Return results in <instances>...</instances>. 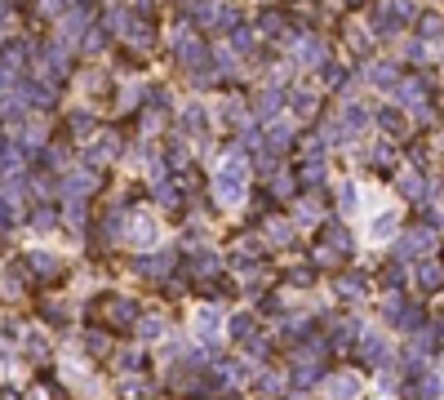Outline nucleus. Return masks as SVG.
<instances>
[{"mask_svg":"<svg viewBox=\"0 0 444 400\" xmlns=\"http://www.w3.org/2000/svg\"><path fill=\"white\" fill-rule=\"evenodd\" d=\"M431 249H436V236H431L427 227H418V232H409V236L395 240V262H404V258H418V262H422Z\"/></svg>","mask_w":444,"mask_h":400,"instance_id":"f257e3e1","label":"nucleus"},{"mask_svg":"<svg viewBox=\"0 0 444 400\" xmlns=\"http://www.w3.org/2000/svg\"><path fill=\"white\" fill-rule=\"evenodd\" d=\"M213 191H218V196H222L227 205H231V200H240V191H245V165H240V161H231V165H227L218 178H213Z\"/></svg>","mask_w":444,"mask_h":400,"instance_id":"f03ea898","label":"nucleus"},{"mask_svg":"<svg viewBox=\"0 0 444 400\" xmlns=\"http://www.w3.org/2000/svg\"><path fill=\"white\" fill-rule=\"evenodd\" d=\"M418 285H422L427 294H431V289H440V285H444V267L431 262V258H422V262H418Z\"/></svg>","mask_w":444,"mask_h":400,"instance_id":"7ed1b4c3","label":"nucleus"},{"mask_svg":"<svg viewBox=\"0 0 444 400\" xmlns=\"http://www.w3.org/2000/svg\"><path fill=\"white\" fill-rule=\"evenodd\" d=\"M218 307H205V311H200V320H196V334H200V343H209V338L213 334H218Z\"/></svg>","mask_w":444,"mask_h":400,"instance_id":"20e7f679","label":"nucleus"},{"mask_svg":"<svg viewBox=\"0 0 444 400\" xmlns=\"http://www.w3.org/2000/svg\"><path fill=\"white\" fill-rule=\"evenodd\" d=\"M360 356L374 360V365H382V360H387V347H382V338H378V334H365V343H360Z\"/></svg>","mask_w":444,"mask_h":400,"instance_id":"39448f33","label":"nucleus"},{"mask_svg":"<svg viewBox=\"0 0 444 400\" xmlns=\"http://www.w3.org/2000/svg\"><path fill=\"white\" fill-rule=\"evenodd\" d=\"M329 396L333 400H355V378L351 373H338V378L329 383Z\"/></svg>","mask_w":444,"mask_h":400,"instance_id":"423d86ee","label":"nucleus"},{"mask_svg":"<svg viewBox=\"0 0 444 400\" xmlns=\"http://www.w3.org/2000/svg\"><path fill=\"white\" fill-rule=\"evenodd\" d=\"M418 378H422V383L413 387L418 396H422V400H440V392H444V387H440V373H418Z\"/></svg>","mask_w":444,"mask_h":400,"instance_id":"0eeeda50","label":"nucleus"},{"mask_svg":"<svg viewBox=\"0 0 444 400\" xmlns=\"http://www.w3.org/2000/svg\"><path fill=\"white\" fill-rule=\"evenodd\" d=\"M418 31H422V40H440V36H444L440 18H418Z\"/></svg>","mask_w":444,"mask_h":400,"instance_id":"6e6552de","label":"nucleus"},{"mask_svg":"<svg viewBox=\"0 0 444 400\" xmlns=\"http://www.w3.org/2000/svg\"><path fill=\"white\" fill-rule=\"evenodd\" d=\"M303 63H307V67H316V63H325V45H316V40H307V45H303Z\"/></svg>","mask_w":444,"mask_h":400,"instance_id":"1a4fd4ad","label":"nucleus"},{"mask_svg":"<svg viewBox=\"0 0 444 400\" xmlns=\"http://www.w3.org/2000/svg\"><path fill=\"white\" fill-rule=\"evenodd\" d=\"M129 232H134V236H129V240H134V245H151V232H155V227L147 223V218H142V223H134V227H129Z\"/></svg>","mask_w":444,"mask_h":400,"instance_id":"9d476101","label":"nucleus"},{"mask_svg":"<svg viewBox=\"0 0 444 400\" xmlns=\"http://www.w3.org/2000/svg\"><path fill=\"white\" fill-rule=\"evenodd\" d=\"M31 267H40V276H54L58 258H49V253H31Z\"/></svg>","mask_w":444,"mask_h":400,"instance_id":"9b49d317","label":"nucleus"},{"mask_svg":"<svg viewBox=\"0 0 444 400\" xmlns=\"http://www.w3.org/2000/svg\"><path fill=\"white\" fill-rule=\"evenodd\" d=\"M391 232H395V218H391V214H382L378 223H374V236H378V240H387Z\"/></svg>","mask_w":444,"mask_h":400,"instance_id":"f8f14e48","label":"nucleus"},{"mask_svg":"<svg viewBox=\"0 0 444 400\" xmlns=\"http://www.w3.org/2000/svg\"><path fill=\"white\" fill-rule=\"evenodd\" d=\"M338 289H342V294H360V289H365V281H360V276H342Z\"/></svg>","mask_w":444,"mask_h":400,"instance_id":"ddd939ff","label":"nucleus"},{"mask_svg":"<svg viewBox=\"0 0 444 400\" xmlns=\"http://www.w3.org/2000/svg\"><path fill=\"white\" fill-rule=\"evenodd\" d=\"M338 205H342V209H355V205H360V196H355V187H342V196H338Z\"/></svg>","mask_w":444,"mask_h":400,"instance_id":"4468645a","label":"nucleus"},{"mask_svg":"<svg viewBox=\"0 0 444 400\" xmlns=\"http://www.w3.org/2000/svg\"><path fill=\"white\" fill-rule=\"evenodd\" d=\"M374 76H378L382 84H391V80H395V67H391V63H378V67H374Z\"/></svg>","mask_w":444,"mask_h":400,"instance_id":"2eb2a0df","label":"nucleus"}]
</instances>
